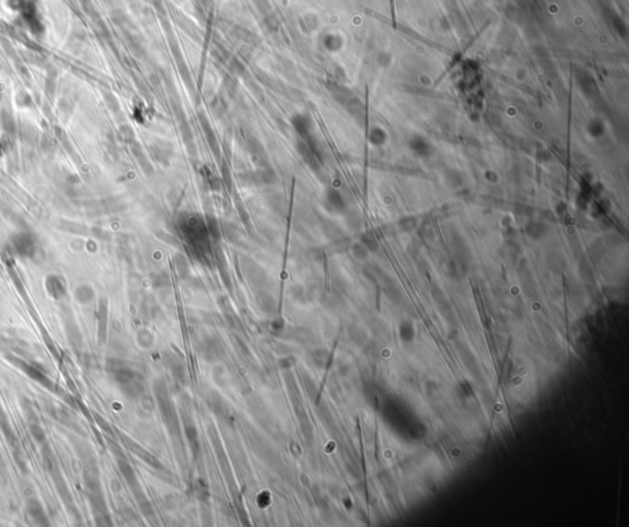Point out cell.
<instances>
[{
    "instance_id": "1",
    "label": "cell",
    "mask_w": 629,
    "mask_h": 527,
    "mask_svg": "<svg viewBox=\"0 0 629 527\" xmlns=\"http://www.w3.org/2000/svg\"><path fill=\"white\" fill-rule=\"evenodd\" d=\"M12 360L16 364V365L19 366V368L23 369V370L25 371V373L29 375L30 377H32V379L36 380V381H38V382H41V384H42V385L47 386V387H51V380H48L47 377L45 376V375H43L40 370H38V369L34 368V366L29 365V364L24 363V361H21V360H19V359H12Z\"/></svg>"
},
{
    "instance_id": "2",
    "label": "cell",
    "mask_w": 629,
    "mask_h": 527,
    "mask_svg": "<svg viewBox=\"0 0 629 527\" xmlns=\"http://www.w3.org/2000/svg\"><path fill=\"white\" fill-rule=\"evenodd\" d=\"M27 509H29V514L36 521L37 523H47V517H46L45 511H43L42 506L37 500H30L27 502Z\"/></svg>"
},
{
    "instance_id": "3",
    "label": "cell",
    "mask_w": 629,
    "mask_h": 527,
    "mask_svg": "<svg viewBox=\"0 0 629 527\" xmlns=\"http://www.w3.org/2000/svg\"><path fill=\"white\" fill-rule=\"evenodd\" d=\"M29 426H30V431H31L32 436H34V439L36 440L38 444H41V445L45 444V442H46L45 431L42 430V428H41L40 424H37V423L30 422Z\"/></svg>"
}]
</instances>
